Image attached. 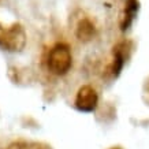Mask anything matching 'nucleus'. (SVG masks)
Returning a JSON list of instances; mask_svg holds the SVG:
<instances>
[{
    "label": "nucleus",
    "instance_id": "f257e3e1",
    "mask_svg": "<svg viewBox=\"0 0 149 149\" xmlns=\"http://www.w3.org/2000/svg\"><path fill=\"white\" fill-rule=\"evenodd\" d=\"M27 36L25 27L18 22H14L8 26L0 23V49L6 52H21L25 48Z\"/></svg>",
    "mask_w": 149,
    "mask_h": 149
},
{
    "label": "nucleus",
    "instance_id": "f03ea898",
    "mask_svg": "<svg viewBox=\"0 0 149 149\" xmlns=\"http://www.w3.org/2000/svg\"><path fill=\"white\" fill-rule=\"evenodd\" d=\"M47 66L54 75H66L72 66V55L70 47L64 42L55 44L49 49Z\"/></svg>",
    "mask_w": 149,
    "mask_h": 149
},
{
    "label": "nucleus",
    "instance_id": "7ed1b4c3",
    "mask_svg": "<svg viewBox=\"0 0 149 149\" xmlns=\"http://www.w3.org/2000/svg\"><path fill=\"white\" fill-rule=\"evenodd\" d=\"M131 52H133V42L129 40L120 41L112 48V62H111L108 68L112 78H118L120 75L127 60L130 59Z\"/></svg>",
    "mask_w": 149,
    "mask_h": 149
},
{
    "label": "nucleus",
    "instance_id": "20e7f679",
    "mask_svg": "<svg viewBox=\"0 0 149 149\" xmlns=\"http://www.w3.org/2000/svg\"><path fill=\"white\" fill-rule=\"evenodd\" d=\"M97 104H99V95L93 86L84 85L78 89L74 100V105L78 111L86 113L93 112L97 108Z\"/></svg>",
    "mask_w": 149,
    "mask_h": 149
},
{
    "label": "nucleus",
    "instance_id": "39448f33",
    "mask_svg": "<svg viewBox=\"0 0 149 149\" xmlns=\"http://www.w3.org/2000/svg\"><path fill=\"white\" fill-rule=\"evenodd\" d=\"M140 10V1L138 0H127L125 8L120 14V30L126 32L127 29L133 25L137 14Z\"/></svg>",
    "mask_w": 149,
    "mask_h": 149
},
{
    "label": "nucleus",
    "instance_id": "423d86ee",
    "mask_svg": "<svg viewBox=\"0 0 149 149\" xmlns=\"http://www.w3.org/2000/svg\"><path fill=\"white\" fill-rule=\"evenodd\" d=\"M96 34V27L95 23L92 22L89 18H82L79 22L77 23V27H75V36L78 37L79 41H84V42H88L91 41Z\"/></svg>",
    "mask_w": 149,
    "mask_h": 149
},
{
    "label": "nucleus",
    "instance_id": "0eeeda50",
    "mask_svg": "<svg viewBox=\"0 0 149 149\" xmlns=\"http://www.w3.org/2000/svg\"><path fill=\"white\" fill-rule=\"evenodd\" d=\"M7 149H54L49 144L41 141H15L8 145Z\"/></svg>",
    "mask_w": 149,
    "mask_h": 149
},
{
    "label": "nucleus",
    "instance_id": "6e6552de",
    "mask_svg": "<svg viewBox=\"0 0 149 149\" xmlns=\"http://www.w3.org/2000/svg\"><path fill=\"white\" fill-rule=\"evenodd\" d=\"M142 99L146 103V105H149V77L145 79L144 85H142Z\"/></svg>",
    "mask_w": 149,
    "mask_h": 149
},
{
    "label": "nucleus",
    "instance_id": "1a4fd4ad",
    "mask_svg": "<svg viewBox=\"0 0 149 149\" xmlns=\"http://www.w3.org/2000/svg\"><path fill=\"white\" fill-rule=\"evenodd\" d=\"M109 149H122L120 146H112V148H109Z\"/></svg>",
    "mask_w": 149,
    "mask_h": 149
}]
</instances>
